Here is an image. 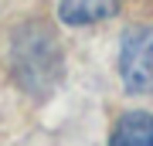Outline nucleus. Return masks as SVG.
Here are the masks:
<instances>
[{"mask_svg":"<svg viewBox=\"0 0 153 146\" xmlns=\"http://www.w3.org/2000/svg\"><path fill=\"white\" fill-rule=\"evenodd\" d=\"M10 65L14 75L27 92L44 95L61 75V51L48 24H24L14 34L10 48Z\"/></svg>","mask_w":153,"mask_h":146,"instance_id":"f257e3e1","label":"nucleus"},{"mask_svg":"<svg viewBox=\"0 0 153 146\" xmlns=\"http://www.w3.org/2000/svg\"><path fill=\"white\" fill-rule=\"evenodd\" d=\"M119 78L126 92L150 95L153 92V27H129L119 41Z\"/></svg>","mask_w":153,"mask_h":146,"instance_id":"f03ea898","label":"nucleus"},{"mask_svg":"<svg viewBox=\"0 0 153 146\" xmlns=\"http://www.w3.org/2000/svg\"><path fill=\"white\" fill-rule=\"evenodd\" d=\"M119 7H123V0H61L58 17L68 27H85V24L109 21L112 14H119Z\"/></svg>","mask_w":153,"mask_h":146,"instance_id":"7ed1b4c3","label":"nucleus"},{"mask_svg":"<svg viewBox=\"0 0 153 146\" xmlns=\"http://www.w3.org/2000/svg\"><path fill=\"white\" fill-rule=\"evenodd\" d=\"M109 146H153V116L150 112H126L116 122Z\"/></svg>","mask_w":153,"mask_h":146,"instance_id":"20e7f679","label":"nucleus"}]
</instances>
